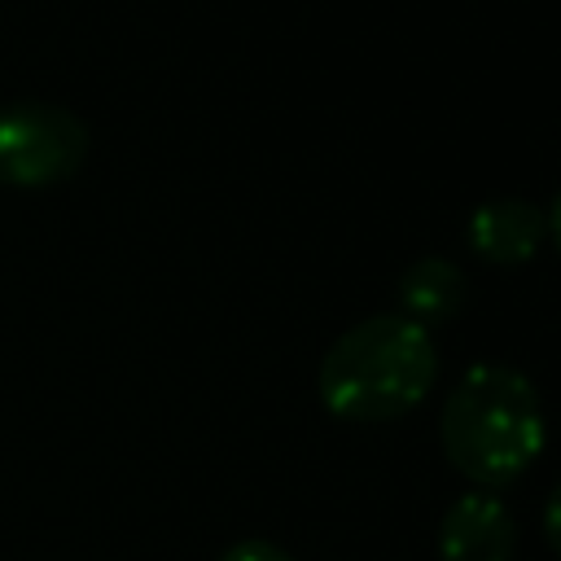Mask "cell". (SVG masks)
Wrapping results in <instances>:
<instances>
[{"instance_id": "1", "label": "cell", "mask_w": 561, "mask_h": 561, "mask_svg": "<svg viewBox=\"0 0 561 561\" xmlns=\"http://www.w3.org/2000/svg\"><path fill=\"white\" fill-rule=\"evenodd\" d=\"M438 438L447 465L465 473L473 491L517 482L548 438L535 381L508 364H473L443 403Z\"/></svg>"}, {"instance_id": "2", "label": "cell", "mask_w": 561, "mask_h": 561, "mask_svg": "<svg viewBox=\"0 0 561 561\" xmlns=\"http://www.w3.org/2000/svg\"><path fill=\"white\" fill-rule=\"evenodd\" d=\"M438 377L430 329L408 316H368L333 337L320 359L316 390L337 421L373 425L412 412Z\"/></svg>"}, {"instance_id": "3", "label": "cell", "mask_w": 561, "mask_h": 561, "mask_svg": "<svg viewBox=\"0 0 561 561\" xmlns=\"http://www.w3.org/2000/svg\"><path fill=\"white\" fill-rule=\"evenodd\" d=\"M88 158V123L53 101H4L0 105V180L39 188L79 171Z\"/></svg>"}, {"instance_id": "4", "label": "cell", "mask_w": 561, "mask_h": 561, "mask_svg": "<svg viewBox=\"0 0 561 561\" xmlns=\"http://www.w3.org/2000/svg\"><path fill=\"white\" fill-rule=\"evenodd\" d=\"M517 522L495 491H465L438 522V561H513Z\"/></svg>"}, {"instance_id": "5", "label": "cell", "mask_w": 561, "mask_h": 561, "mask_svg": "<svg viewBox=\"0 0 561 561\" xmlns=\"http://www.w3.org/2000/svg\"><path fill=\"white\" fill-rule=\"evenodd\" d=\"M548 237V210L530 197H491L469 215V245L491 263H522Z\"/></svg>"}, {"instance_id": "6", "label": "cell", "mask_w": 561, "mask_h": 561, "mask_svg": "<svg viewBox=\"0 0 561 561\" xmlns=\"http://www.w3.org/2000/svg\"><path fill=\"white\" fill-rule=\"evenodd\" d=\"M460 302H465V276L443 254H425L399 276V307H403L399 316H408L421 329L451 320Z\"/></svg>"}, {"instance_id": "7", "label": "cell", "mask_w": 561, "mask_h": 561, "mask_svg": "<svg viewBox=\"0 0 561 561\" xmlns=\"http://www.w3.org/2000/svg\"><path fill=\"white\" fill-rule=\"evenodd\" d=\"M215 561H294V557L280 552V548L267 543V539H237V543H228Z\"/></svg>"}, {"instance_id": "8", "label": "cell", "mask_w": 561, "mask_h": 561, "mask_svg": "<svg viewBox=\"0 0 561 561\" xmlns=\"http://www.w3.org/2000/svg\"><path fill=\"white\" fill-rule=\"evenodd\" d=\"M543 539H548V548L561 557V482L552 486V495H548V504H543Z\"/></svg>"}, {"instance_id": "9", "label": "cell", "mask_w": 561, "mask_h": 561, "mask_svg": "<svg viewBox=\"0 0 561 561\" xmlns=\"http://www.w3.org/2000/svg\"><path fill=\"white\" fill-rule=\"evenodd\" d=\"M548 232H552V241H557V250H561V193H557L552 206H548Z\"/></svg>"}]
</instances>
